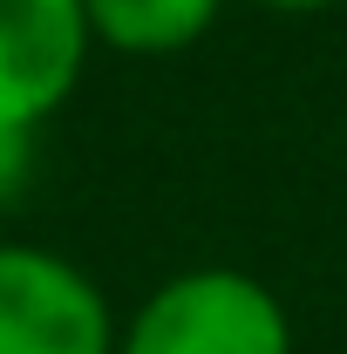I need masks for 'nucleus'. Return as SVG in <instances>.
I'll return each instance as SVG.
<instances>
[{
  "instance_id": "39448f33",
  "label": "nucleus",
  "mask_w": 347,
  "mask_h": 354,
  "mask_svg": "<svg viewBox=\"0 0 347 354\" xmlns=\"http://www.w3.org/2000/svg\"><path fill=\"white\" fill-rule=\"evenodd\" d=\"M35 171H41V130L0 123V212H14V205L28 198Z\"/></svg>"
},
{
  "instance_id": "20e7f679",
  "label": "nucleus",
  "mask_w": 347,
  "mask_h": 354,
  "mask_svg": "<svg viewBox=\"0 0 347 354\" xmlns=\"http://www.w3.org/2000/svg\"><path fill=\"white\" fill-rule=\"evenodd\" d=\"M225 7L232 0H82L95 48L123 62H171L184 48H198Z\"/></svg>"
},
{
  "instance_id": "423d86ee",
  "label": "nucleus",
  "mask_w": 347,
  "mask_h": 354,
  "mask_svg": "<svg viewBox=\"0 0 347 354\" xmlns=\"http://www.w3.org/2000/svg\"><path fill=\"white\" fill-rule=\"evenodd\" d=\"M245 7H265V14H327V7H347V0H245Z\"/></svg>"
},
{
  "instance_id": "f257e3e1",
  "label": "nucleus",
  "mask_w": 347,
  "mask_h": 354,
  "mask_svg": "<svg viewBox=\"0 0 347 354\" xmlns=\"http://www.w3.org/2000/svg\"><path fill=\"white\" fill-rule=\"evenodd\" d=\"M116 354H293V313L245 266H184L123 313Z\"/></svg>"
},
{
  "instance_id": "f03ea898",
  "label": "nucleus",
  "mask_w": 347,
  "mask_h": 354,
  "mask_svg": "<svg viewBox=\"0 0 347 354\" xmlns=\"http://www.w3.org/2000/svg\"><path fill=\"white\" fill-rule=\"evenodd\" d=\"M123 320L95 272L55 245L0 239V354H116Z\"/></svg>"
},
{
  "instance_id": "7ed1b4c3",
  "label": "nucleus",
  "mask_w": 347,
  "mask_h": 354,
  "mask_svg": "<svg viewBox=\"0 0 347 354\" xmlns=\"http://www.w3.org/2000/svg\"><path fill=\"white\" fill-rule=\"evenodd\" d=\"M95 55L82 0H0V123L41 130L68 109Z\"/></svg>"
}]
</instances>
